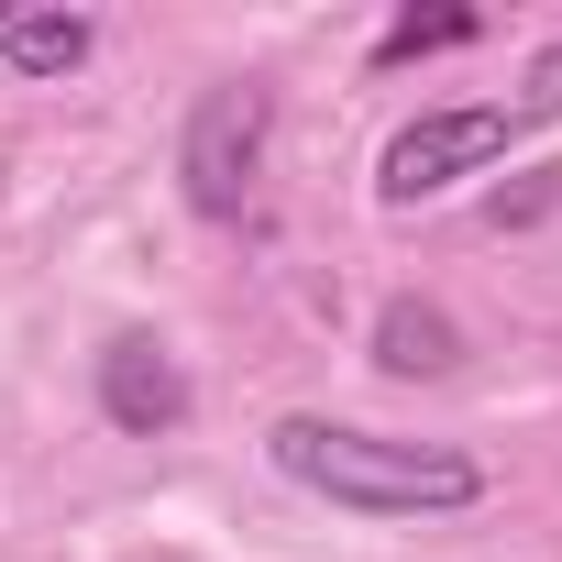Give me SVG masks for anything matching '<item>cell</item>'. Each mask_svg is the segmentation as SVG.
Masks as SVG:
<instances>
[{
    "label": "cell",
    "instance_id": "1",
    "mask_svg": "<svg viewBox=\"0 0 562 562\" xmlns=\"http://www.w3.org/2000/svg\"><path fill=\"white\" fill-rule=\"evenodd\" d=\"M265 463L342 518H463V507L496 496V474L463 441H397V430H353V419H321V408L265 419Z\"/></svg>",
    "mask_w": 562,
    "mask_h": 562
},
{
    "label": "cell",
    "instance_id": "2",
    "mask_svg": "<svg viewBox=\"0 0 562 562\" xmlns=\"http://www.w3.org/2000/svg\"><path fill=\"white\" fill-rule=\"evenodd\" d=\"M265 144H276V89L265 78H221L188 100L177 122V199L199 221H243L265 188Z\"/></svg>",
    "mask_w": 562,
    "mask_h": 562
},
{
    "label": "cell",
    "instance_id": "3",
    "mask_svg": "<svg viewBox=\"0 0 562 562\" xmlns=\"http://www.w3.org/2000/svg\"><path fill=\"white\" fill-rule=\"evenodd\" d=\"M518 144H529V133H518L507 100H441V111H419V122L386 133V155H375V210H419V199H441V188L507 166Z\"/></svg>",
    "mask_w": 562,
    "mask_h": 562
},
{
    "label": "cell",
    "instance_id": "4",
    "mask_svg": "<svg viewBox=\"0 0 562 562\" xmlns=\"http://www.w3.org/2000/svg\"><path fill=\"white\" fill-rule=\"evenodd\" d=\"M89 397H100V419H111L122 441H166V430H188V364H177L155 331H111Z\"/></svg>",
    "mask_w": 562,
    "mask_h": 562
},
{
    "label": "cell",
    "instance_id": "5",
    "mask_svg": "<svg viewBox=\"0 0 562 562\" xmlns=\"http://www.w3.org/2000/svg\"><path fill=\"white\" fill-rule=\"evenodd\" d=\"M364 353H375V375L430 386V375H452V364H463V321H452L441 299H419V288H408V299H386V310H375V342H364Z\"/></svg>",
    "mask_w": 562,
    "mask_h": 562
},
{
    "label": "cell",
    "instance_id": "6",
    "mask_svg": "<svg viewBox=\"0 0 562 562\" xmlns=\"http://www.w3.org/2000/svg\"><path fill=\"white\" fill-rule=\"evenodd\" d=\"M89 56H100V23H89V12H12V23H0V67L34 78V89L78 78Z\"/></svg>",
    "mask_w": 562,
    "mask_h": 562
},
{
    "label": "cell",
    "instance_id": "7",
    "mask_svg": "<svg viewBox=\"0 0 562 562\" xmlns=\"http://www.w3.org/2000/svg\"><path fill=\"white\" fill-rule=\"evenodd\" d=\"M496 23L474 12V0H441V12H397L375 45H364V67L375 78H397V67H430V56H463V45H485Z\"/></svg>",
    "mask_w": 562,
    "mask_h": 562
},
{
    "label": "cell",
    "instance_id": "8",
    "mask_svg": "<svg viewBox=\"0 0 562 562\" xmlns=\"http://www.w3.org/2000/svg\"><path fill=\"white\" fill-rule=\"evenodd\" d=\"M507 111H518V133H540V122H562V34L518 67V89H507Z\"/></svg>",
    "mask_w": 562,
    "mask_h": 562
},
{
    "label": "cell",
    "instance_id": "9",
    "mask_svg": "<svg viewBox=\"0 0 562 562\" xmlns=\"http://www.w3.org/2000/svg\"><path fill=\"white\" fill-rule=\"evenodd\" d=\"M0 23H12V0H0Z\"/></svg>",
    "mask_w": 562,
    "mask_h": 562
}]
</instances>
